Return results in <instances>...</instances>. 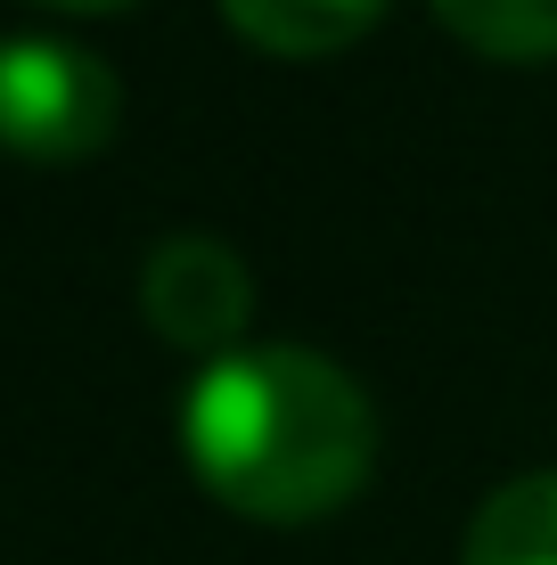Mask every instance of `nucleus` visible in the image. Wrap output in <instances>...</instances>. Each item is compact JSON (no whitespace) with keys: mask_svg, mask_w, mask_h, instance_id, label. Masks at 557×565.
Here are the masks:
<instances>
[{"mask_svg":"<svg viewBox=\"0 0 557 565\" xmlns=\"http://www.w3.org/2000/svg\"><path fill=\"white\" fill-rule=\"evenodd\" d=\"M181 451L205 492L246 516H329L377 467V411L303 344H229L181 394Z\"/></svg>","mask_w":557,"mask_h":565,"instance_id":"nucleus-1","label":"nucleus"},{"mask_svg":"<svg viewBox=\"0 0 557 565\" xmlns=\"http://www.w3.org/2000/svg\"><path fill=\"white\" fill-rule=\"evenodd\" d=\"M124 90L90 50L50 42V33H0V140L66 164V156L107 148Z\"/></svg>","mask_w":557,"mask_h":565,"instance_id":"nucleus-2","label":"nucleus"},{"mask_svg":"<svg viewBox=\"0 0 557 565\" xmlns=\"http://www.w3.org/2000/svg\"><path fill=\"white\" fill-rule=\"evenodd\" d=\"M140 303L172 344H189V353H229V337H238L246 311H255V279H246V263L229 255L222 238L172 230L140 270Z\"/></svg>","mask_w":557,"mask_h":565,"instance_id":"nucleus-3","label":"nucleus"},{"mask_svg":"<svg viewBox=\"0 0 557 565\" xmlns=\"http://www.w3.org/2000/svg\"><path fill=\"white\" fill-rule=\"evenodd\" d=\"M459 565H557V467L501 483L459 541Z\"/></svg>","mask_w":557,"mask_h":565,"instance_id":"nucleus-4","label":"nucleus"},{"mask_svg":"<svg viewBox=\"0 0 557 565\" xmlns=\"http://www.w3.org/2000/svg\"><path fill=\"white\" fill-rule=\"evenodd\" d=\"M222 17H229L255 50L320 57V50L361 42V33L386 17V0H222Z\"/></svg>","mask_w":557,"mask_h":565,"instance_id":"nucleus-5","label":"nucleus"},{"mask_svg":"<svg viewBox=\"0 0 557 565\" xmlns=\"http://www.w3.org/2000/svg\"><path fill=\"white\" fill-rule=\"evenodd\" d=\"M435 17L484 57H557V0H435Z\"/></svg>","mask_w":557,"mask_h":565,"instance_id":"nucleus-6","label":"nucleus"},{"mask_svg":"<svg viewBox=\"0 0 557 565\" xmlns=\"http://www.w3.org/2000/svg\"><path fill=\"white\" fill-rule=\"evenodd\" d=\"M57 9H124V0H57Z\"/></svg>","mask_w":557,"mask_h":565,"instance_id":"nucleus-7","label":"nucleus"}]
</instances>
